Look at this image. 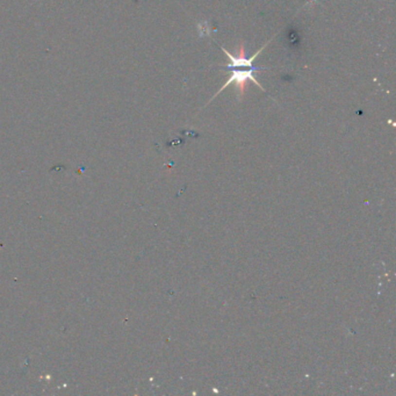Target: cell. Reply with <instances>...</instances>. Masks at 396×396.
<instances>
[{"instance_id":"obj_1","label":"cell","mask_w":396,"mask_h":396,"mask_svg":"<svg viewBox=\"0 0 396 396\" xmlns=\"http://www.w3.org/2000/svg\"><path fill=\"white\" fill-rule=\"evenodd\" d=\"M269 43H270V41L268 42V43L264 44V47L260 48V49L258 50L257 53H254V55L251 57L247 56V52H245V47H244V43H243V42H241L239 47H237L236 55H232V54L228 52L226 48L221 47V49L223 50V53L226 54L228 59L230 61V63H228L226 67L229 69V70H232V74H230V77L228 78L226 84H224V85L222 86L220 90H218V92L216 93L214 97L211 99V101L214 100V99L217 97V95L220 94L223 90H226L228 86L233 85V84L236 86L237 91H238V99L241 100V99L243 98V95L245 94V91H247L248 80H251V82L256 84V85L260 90H262V91L266 92V90L264 89L262 85H260V83L258 82L257 78L254 77V72L268 70V69L253 67L252 63H253L254 59H256V57H258V55L263 52L264 48H266V46H268ZM211 101H209V103H211Z\"/></svg>"}]
</instances>
